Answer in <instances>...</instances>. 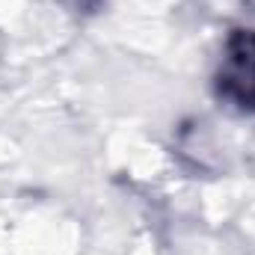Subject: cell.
<instances>
[{"label":"cell","mask_w":255,"mask_h":255,"mask_svg":"<svg viewBox=\"0 0 255 255\" xmlns=\"http://www.w3.org/2000/svg\"><path fill=\"white\" fill-rule=\"evenodd\" d=\"M220 92L244 110H255V33L238 30L229 39L220 68Z\"/></svg>","instance_id":"obj_1"}]
</instances>
